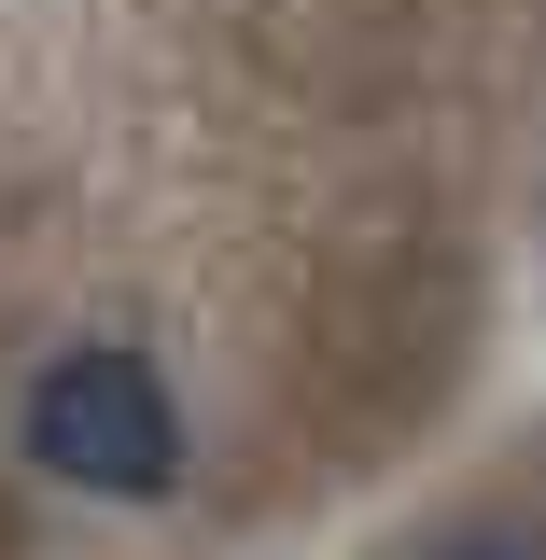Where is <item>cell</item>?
I'll list each match as a JSON object with an SVG mask.
<instances>
[{"label": "cell", "mask_w": 546, "mask_h": 560, "mask_svg": "<svg viewBox=\"0 0 546 560\" xmlns=\"http://www.w3.org/2000/svg\"><path fill=\"white\" fill-rule=\"evenodd\" d=\"M28 463L70 490H140L183 477V420H169V378L140 364V350H57L43 378H28Z\"/></svg>", "instance_id": "cell-1"}]
</instances>
